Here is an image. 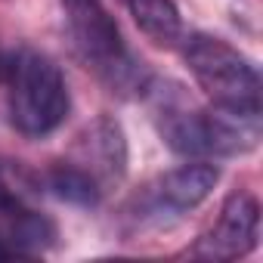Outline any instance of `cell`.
I'll list each match as a JSON object with an SVG mask.
<instances>
[{
    "label": "cell",
    "mask_w": 263,
    "mask_h": 263,
    "mask_svg": "<svg viewBox=\"0 0 263 263\" xmlns=\"http://www.w3.org/2000/svg\"><path fill=\"white\" fill-rule=\"evenodd\" d=\"M4 68H7V65H4V59H0V71H4Z\"/></svg>",
    "instance_id": "8fae6325"
},
{
    "label": "cell",
    "mask_w": 263,
    "mask_h": 263,
    "mask_svg": "<svg viewBox=\"0 0 263 263\" xmlns=\"http://www.w3.org/2000/svg\"><path fill=\"white\" fill-rule=\"evenodd\" d=\"M260 238V204L248 192H232L217 217V223L208 229V235L195 245L198 257L208 260H235L257 248Z\"/></svg>",
    "instance_id": "5b68a950"
},
{
    "label": "cell",
    "mask_w": 263,
    "mask_h": 263,
    "mask_svg": "<svg viewBox=\"0 0 263 263\" xmlns=\"http://www.w3.org/2000/svg\"><path fill=\"white\" fill-rule=\"evenodd\" d=\"M7 257H16V251H13L4 238H0V260H7Z\"/></svg>",
    "instance_id": "30bf717a"
},
{
    "label": "cell",
    "mask_w": 263,
    "mask_h": 263,
    "mask_svg": "<svg viewBox=\"0 0 263 263\" xmlns=\"http://www.w3.org/2000/svg\"><path fill=\"white\" fill-rule=\"evenodd\" d=\"M47 186L53 189L56 198H62L68 204H78V208H96L99 198H102V186L96 183V177H90L74 161H59L47 174Z\"/></svg>",
    "instance_id": "9c48e42d"
},
{
    "label": "cell",
    "mask_w": 263,
    "mask_h": 263,
    "mask_svg": "<svg viewBox=\"0 0 263 263\" xmlns=\"http://www.w3.org/2000/svg\"><path fill=\"white\" fill-rule=\"evenodd\" d=\"M137 28L158 47H177L183 41V19L174 0H124Z\"/></svg>",
    "instance_id": "ba28073f"
},
{
    "label": "cell",
    "mask_w": 263,
    "mask_h": 263,
    "mask_svg": "<svg viewBox=\"0 0 263 263\" xmlns=\"http://www.w3.org/2000/svg\"><path fill=\"white\" fill-rule=\"evenodd\" d=\"M183 59L195 84L211 99V105L245 111V115H260L257 65L245 53H238L232 44L211 37V34H192L183 44Z\"/></svg>",
    "instance_id": "3957f363"
},
{
    "label": "cell",
    "mask_w": 263,
    "mask_h": 263,
    "mask_svg": "<svg viewBox=\"0 0 263 263\" xmlns=\"http://www.w3.org/2000/svg\"><path fill=\"white\" fill-rule=\"evenodd\" d=\"M78 167H84L90 177H96V183L111 186L127 174V140L118 121L111 118H96L84 134L78 137Z\"/></svg>",
    "instance_id": "52a82bcc"
},
{
    "label": "cell",
    "mask_w": 263,
    "mask_h": 263,
    "mask_svg": "<svg viewBox=\"0 0 263 263\" xmlns=\"http://www.w3.org/2000/svg\"><path fill=\"white\" fill-rule=\"evenodd\" d=\"M217 183H220V167L208 161H195V164L167 171L143 195V211H146L143 217H180L198 208L214 192Z\"/></svg>",
    "instance_id": "8992f818"
},
{
    "label": "cell",
    "mask_w": 263,
    "mask_h": 263,
    "mask_svg": "<svg viewBox=\"0 0 263 263\" xmlns=\"http://www.w3.org/2000/svg\"><path fill=\"white\" fill-rule=\"evenodd\" d=\"M158 134L161 140L186 158H232L245 155L260 140V115L229 111V108H195L183 96L158 93Z\"/></svg>",
    "instance_id": "6da1fadb"
},
{
    "label": "cell",
    "mask_w": 263,
    "mask_h": 263,
    "mask_svg": "<svg viewBox=\"0 0 263 263\" xmlns=\"http://www.w3.org/2000/svg\"><path fill=\"white\" fill-rule=\"evenodd\" d=\"M68 13V28L74 37V50L108 87L115 90H146L143 84V62L130 56L118 25L105 13L99 0H62Z\"/></svg>",
    "instance_id": "277c9868"
},
{
    "label": "cell",
    "mask_w": 263,
    "mask_h": 263,
    "mask_svg": "<svg viewBox=\"0 0 263 263\" xmlns=\"http://www.w3.org/2000/svg\"><path fill=\"white\" fill-rule=\"evenodd\" d=\"M4 71L10 81L13 127L25 137L53 134L71 108L68 84H65L59 65L37 50H19Z\"/></svg>",
    "instance_id": "7a4b0ae2"
}]
</instances>
